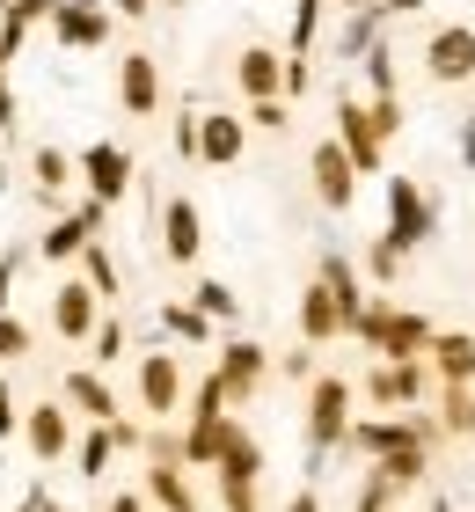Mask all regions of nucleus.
<instances>
[{"label": "nucleus", "mask_w": 475, "mask_h": 512, "mask_svg": "<svg viewBox=\"0 0 475 512\" xmlns=\"http://www.w3.org/2000/svg\"><path fill=\"white\" fill-rule=\"evenodd\" d=\"M351 403H359V388H351L344 374H315V381H307V454H315V461L344 447Z\"/></svg>", "instance_id": "obj_1"}, {"label": "nucleus", "mask_w": 475, "mask_h": 512, "mask_svg": "<svg viewBox=\"0 0 475 512\" xmlns=\"http://www.w3.org/2000/svg\"><path fill=\"white\" fill-rule=\"evenodd\" d=\"M439 235V198L424 191L417 176H388V242L410 256V249H424Z\"/></svg>", "instance_id": "obj_2"}, {"label": "nucleus", "mask_w": 475, "mask_h": 512, "mask_svg": "<svg viewBox=\"0 0 475 512\" xmlns=\"http://www.w3.org/2000/svg\"><path fill=\"white\" fill-rule=\"evenodd\" d=\"M424 81L432 88H475V22H439L424 37Z\"/></svg>", "instance_id": "obj_3"}, {"label": "nucleus", "mask_w": 475, "mask_h": 512, "mask_svg": "<svg viewBox=\"0 0 475 512\" xmlns=\"http://www.w3.org/2000/svg\"><path fill=\"white\" fill-rule=\"evenodd\" d=\"M424 388H432V374H424V359H373V374L359 381V395L388 417V410H417Z\"/></svg>", "instance_id": "obj_4"}, {"label": "nucleus", "mask_w": 475, "mask_h": 512, "mask_svg": "<svg viewBox=\"0 0 475 512\" xmlns=\"http://www.w3.org/2000/svg\"><path fill=\"white\" fill-rule=\"evenodd\" d=\"M74 176L88 183V198H95V205L110 213V205L132 191V176H139V169H132V154L117 147V139H95V147H88V154L74 161Z\"/></svg>", "instance_id": "obj_5"}, {"label": "nucleus", "mask_w": 475, "mask_h": 512, "mask_svg": "<svg viewBox=\"0 0 475 512\" xmlns=\"http://www.w3.org/2000/svg\"><path fill=\"white\" fill-rule=\"evenodd\" d=\"M329 139L344 147V161H351L359 176H380V169H388V147H380V132H373V118H366L359 96H337V132H329Z\"/></svg>", "instance_id": "obj_6"}, {"label": "nucleus", "mask_w": 475, "mask_h": 512, "mask_svg": "<svg viewBox=\"0 0 475 512\" xmlns=\"http://www.w3.org/2000/svg\"><path fill=\"white\" fill-rule=\"evenodd\" d=\"M264 374H271V352H264L256 337H234V344H220V366H212V381H220L227 410H234V403H249V395L264 388Z\"/></svg>", "instance_id": "obj_7"}, {"label": "nucleus", "mask_w": 475, "mask_h": 512, "mask_svg": "<svg viewBox=\"0 0 475 512\" xmlns=\"http://www.w3.org/2000/svg\"><path fill=\"white\" fill-rule=\"evenodd\" d=\"M103 205H95V198H81L74 205V213H59L52 227H44V242H37V256H44V264H74V256L88 249V242H103Z\"/></svg>", "instance_id": "obj_8"}, {"label": "nucleus", "mask_w": 475, "mask_h": 512, "mask_svg": "<svg viewBox=\"0 0 475 512\" xmlns=\"http://www.w3.org/2000/svg\"><path fill=\"white\" fill-rule=\"evenodd\" d=\"M22 447H30L44 469L66 461V454H74V410H66V403H30V410H22Z\"/></svg>", "instance_id": "obj_9"}, {"label": "nucleus", "mask_w": 475, "mask_h": 512, "mask_svg": "<svg viewBox=\"0 0 475 512\" xmlns=\"http://www.w3.org/2000/svg\"><path fill=\"white\" fill-rule=\"evenodd\" d=\"M139 410L147 417L183 410V359L176 352H139Z\"/></svg>", "instance_id": "obj_10"}, {"label": "nucleus", "mask_w": 475, "mask_h": 512, "mask_svg": "<svg viewBox=\"0 0 475 512\" xmlns=\"http://www.w3.org/2000/svg\"><path fill=\"white\" fill-rule=\"evenodd\" d=\"M307 176H315V198L329 213H351V198H359V169L344 161L337 139H315V154H307Z\"/></svg>", "instance_id": "obj_11"}, {"label": "nucleus", "mask_w": 475, "mask_h": 512, "mask_svg": "<svg viewBox=\"0 0 475 512\" xmlns=\"http://www.w3.org/2000/svg\"><path fill=\"white\" fill-rule=\"evenodd\" d=\"M95 322H103V300H95L81 278H59V286H52V337L59 344H88Z\"/></svg>", "instance_id": "obj_12"}, {"label": "nucleus", "mask_w": 475, "mask_h": 512, "mask_svg": "<svg viewBox=\"0 0 475 512\" xmlns=\"http://www.w3.org/2000/svg\"><path fill=\"white\" fill-rule=\"evenodd\" d=\"M154 227H161V256H169V264H198V249H205V213H198L190 198H161Z\"/></svg>", "instance_id": "obj_13"}, {"label": "nucleus", "mask_w": 475, "mask_h": 512, "mask_svg": "<svg viewBox=\"0 0 475 512\" xmlns=\"http://www.w3.org/2000/svg\"><path fill=\"white\" fill-rule=\"evenodd\" d=\"M424 374L439 388H475V337L468 330H432L424 344Z\"/></svg>", "instance_id": "obj_14"}, {"label": "nucleus", "mask_w": 475, "mask_h": 512, "mask_svg": "<svg viewBox=\"0 0 475 512\" xmlns=\"http://www.w3.org/2000/svg\"><path fill=\"white\" fill-rule=\"evenodd\" d=\"M117 103H125V118H154L161 110V59L154 52L117 59Z\"/></svg>", "instance_id": "obj_15"}, {"label": "nucleus", "mask_w": 475, "mask_h": 512, "mask_svg": "<svg viewBox=\"0 0 475 512\" xmlns=\"http://www.w3.org/2000/svg\"><path fill=\"white\" fill-rule=\"evenodd\" d=\"M242 154H249V125L234 118V110H198V161H212V169H234Z\"/></svg>", "instance_id": "obj_16"}, {"label": "nucleus", "mask_w": 475, "mask_h": 512, "mask_svg": "<svg viewBox=\"0 0 475 512\" xmlns=\"http://www.w3.org/2000/svg\"><path fill=\"white\" fill-rule=\"evenodd\" d=\"M234 88H242L249 103H271L285 88V52H271V44H242V52H234Z\"/></svg>", "instance_id": "obj_17"}, {"label": "nucleus", "mask_w": 475, "mask_h": 512, "mask_svg": "<svg viewBox=\"0 0 475 512\" xmlns=\"http://www.w3.org/2000/svg\"><path fill=\"white\" fill-rule=\"evenodd\" d=\"M59 403H66V410H81L88 425H117V388L95 374V366H74V374L59 381Z\"/></svg>", "instance_id": "obj_18"}, {"label": "nucleus", "mask_w": 475, "mask_h": 512, "mask_svg": "<svg viewBox=\"0 0 475 512\" xmlns=\"http://www.w3.org/2000/svg\"><path fill=\"white\" fill-rule=\"evenodd\" d=\"M315 286H329V300H337V315H344V337H351V322L366 315V286H359V271H351V256L337 249H322V264H315Z\"/></svg>", "instance_id": "obj_19"}, {"label": "nucleus", "mask_w": 475, "mask_h": 512, "mask_svg": "<svg viewBox=\"0 0 475 512\" xmlns=\"http://www.w3.org/2000/svg\"><path fill=\"white\" fill-rule=\"evenodd\" d=\"M424 344H432V322H424L417 308H395L388 300V322H380L373 359H424Z\"/></svg>", "instance_id": "obj_20"}, {"label": "nucleus", "mask_w": 475, "mask_h": 512, "mask_svg": "<svg viewBox=\"0 0 475 512\" xmlns=\"http://www.w3.org/2000/svg\"><path fill=\"white\" fill-rule=\"evenodd\" d=\"M227 483H264V439H256L242 417L227 425V439H220V461H212Z\"/></svg>", "instance_id": "obj_21"}, {"label": "nucleus", "mask_w": 475, "mask_h": 512, "mask_svg": "<svg viewBox=\"0 0 475 512\" xmlns=\"http://www.w3.org/2000/svg\"><path fill=\"white\" fill-rule=\"evenodd\" d=\"M110 8H74V0H59V15H52V37L66 44V52H95V44L110 37Z\"/></svg>", "instance_id": "obj_22"}, {"label": "nucleus", "mask_w": 475, "mask_h": 512, "mask_svg": "<svg viewBox=\"0 0 475 512\" xmlns=\"http://www.w3.org/2000/svg\"><path fill=\"white\" fill-rule=\"evenodd\" d=\"M300 337H307V352L329 337H344V315H337V300H329V286H315L307 278V293H300Z\"/></svg>", "instance_id": "obj_23"}, {"label": "nucleus", "mask_w": 475, "mask_h": 512, "mask_svg": "<svg viewBox=\"0 0 475 512\" xmlns=\"http://www.w3.org/2000/svg\"><path fill=\"white\" fill-rule=\"evenodd\" d=\"M30 183H37V198L52 205L66 183H74V154H66V147H37V154H30Z\"/></svg>", "instance_id": "obj_24"}, {"label": "nucleus", "mask_w": 475, "mask_h": 512, "mask_svg": "<svg viewBox=\"0 0 475 512\" xmlns=\"http://www.w3.org/2000/svg\"><path fill=\"white\" fill-rule=\"evenodd\" d=\"M147 498H154L161 512H198V491H190V476H183V469H154V461H147Z\"/></svg>", "instance_id": "obj_25"}, {"label": "nucleus", "mask_w": 475, "mask_h": 512, "mask_svg": "<svg viewBox=\"0 0 475 512\" xmlns=\"http://www.w3.org/2000/svg\"><path fill=\"white\" fill-rule=\"evenodd\" d=\"M190 308H198L205 322H234L242 315V293H234L227 278H198V286H190Z\"/></svg>", "instance_id": "obj_26"}, {"label": "nucleus", "mask_w": 475, "mask_h": 512, "mask_svg": "<svg viewBox=\"0 0 475 512\" xmlns=\"http://www.w3.org/2000/svg\"><path fill=\"white\" fill-rule=\"evenodd\" d=\"M439 432L475 439V388H439Z\"/></svg>", "instance_id": "obj_27"}, {"label": "nucleus", "mask_w": 475, "mask_h": 512, "mask_svg": "<svg viewBox=\"0 0 475 512\" xmlns=\"http://www.w3.org/2000/svg\"><path fill=\"white\" fill-rule=\"evenodd\" d=\"M373 476H388L395 491H417V483L432 476V454H424V447H402V454H388V461H373Z\"/></svg>", "instance_id": "obj_28"}, {"label": "nucleus", "mask_w": 475, "mask_h": 512, "mask_svg": "<svg viewBox=\"0 0 475 512\" xmlns=\"http://www.w3.org/2000/svg\"><path fill=\"white\" fill-rule=\"evenodd\" d=\"M74 264H81V286H88L95 300H110V293H117V264H110V249H103V242H88Z\"/></svg>", "instance_id": "obj_29"}, {"label": "nucleus", "mask_w": 475, "mask_h": 512, "mask_svg": "<svg viewBox=\"0 0 475 512\" xmlns=\"http://www.w3.org/2000/svg\"><path fill=\"white\" fill-rule=\"evenodd\" d=\"M161 330H169L176 344H212V322L190 308V300H169V308H161Z\"/></svg>", "instance_id": "obj_30"}, {"label": "nucleus", "mask_w": 475, "mask_h": 512, "mask_svg": "<svg viewBox=\"0 0 475 512\" xmlns=\"http://www.w3.org/2000/svg\"><path fill=\"white\" fill-rule=\"evenodd\" d=\"M110 454H117L110 425H88V432L74 439V461H81V476H103V469H110Z\"/></svg>", "instance_id": "obj_31"}, {"label": "nucleus", "mask_w": 475, "mask_h": 512, "mask_svg": "<svg viewBox=\"0 0 475 512\" xmlns=\"http://www.w3.org/2000/svg\"><path fill=\"white\" fill-rule=\"evenodd\" d=\"M322 30V0H293V37H285V59H307Z\"/></svg>", "instance_id": "obj_32"}, {"label": "nucleus", "mask_w": 475, "mask_h": 512, "mask_svg": "<svg viewBox=\"0 0 475 512\" xmlns=\"http://www.w3.org/2000/svg\"><path fill=\"white\" fill-rule=\"evenodd\" d=\"M88 359H95V374L125 359V322H117V315H103V322H95V337H88Z\"/></svg>", "instance_id": "obj_33"}, {"label": "nucleus", "mask_w": 475, "mask_h": 512, "mask_svg": "<svg viewBox=\"0 0 475 512\" xmlns=\"http://www.w3.org/2000/svg\"><path fill=\"white\" fill-rule=\"evenodd\" d=\"M359 66H366V88H373V96H402V88H395V44H388V37H380Z\"/></svg>", "instance_id": "obj_34"}, {"label": "nucleus", "mask_w": 475, "mask_h": 512, "mask_svg": "<svg viewBox=\"0 0 475 512\" xmlns=\"http://www.w3.org/2000/svg\"><path fill=\"white\" fill-rule=\"evenodd\" d=\"M402 264H410V256H402L388 235H380V242L366 249V278H373V286H395V278H402Z\"/></svg>", "instance_id": "obj_35"}, {"label": "nucleus", "mask_w": 475, "mask_h": 512, "mask_svg": "<svg viewBox=\"0 0 475 512\" xmlns=\"http://www.w3.org/2000/svg\"><path fill=\"white\" fill-rule=\"evenodd\" d=\"M366 118H373V132H380V147H395V132H402V96H373Z\"/></svg>", "instance_id": "obj_36"}, {"label": "nucleus", "mask_w": 475, "mask_h": 512, "mask_svg": "<svg viewBox=\"0 0 475 512\" xmlns=\"http://www.w3.org/2000/svg\"><path fill=\"white\" fill-rule=\"evenodd\" d=\"M242 125H256V132H285V125H293V103H285V96L249 103V118H242Z\"/></svg>", "instance_id": "obj_37"}, {"label": "nucleus", "mask_w": 475, "mask_h": 512, "mask_svg": "<svg viewBox=\"0 0 475 512\" xmlns=\"http://www.w3.org/2000/svg\"><path fill=\"white\" fill-rule=\"evenodd\" d=\"M30 352V322L22 315H0V359H22Z\"/></svg>", "instance_id": "obj_38"}, {"label": "nucleus", "mask_w": 475, "mask_h": 512, "mask_svg": "<svg viewBox=\"0 0 475 512\" xmlns=\"http://www.w3.org/2000/svg\"><path fill=\"white\" fill-rule=\"evenodd\" d=\"M395 498H402V491H395L388 476H366V491H359V512H395Z\"/></svg>", "instance_id": "obj_39"}, {"label": "nucleus", "mask_w": 475, "mask_h": 512, "mask_svg": "<svg viewBox=\"0 0 475 512\" xmlns=\"http://www.w3.org/2000/svg\"><path fill=\"white\" fill-rule=\"evenodd\" d=\"M176 161H198V103L176 118Z\"/></svg>", "instance_id": "obj_40"}, {"label": "nucleus", "mask_w": 475, "mask_h": 512, "mask_svg": "<svg viewBox=\"0 0 475 512\" xmlns=\"http://www.w3.org/2000/svg\"><path fill=\"white\" fill-rule=\"evenodd\" d=\"M307 88H315V66H307V59H285V88H278V96L293 103V96H307Z\"/></svg>", "instance_id": "obj_41"}, {"label": "nucleus", "mask_w": 475, "mask_h": 512, "mask_svg": "<svg viewBox=\"0 0 475 512\" xmlns=\"http://www.w3.org/2000/svg\"><path fill=\"white\" fill-rule=\"evenodd\" d=\"M15 271H22V249L0 256V315H15Z\"/></svg>", "instance_id": "obj_42"}, {"label": "nucleus", "mask_w": 475, "mask_h": 512, "mask_svg": "<svg viewBox=\"0 0 475 512\" xmlns=\"http://www.w3.org/2000/svg\"><path fill=\"white\" fill-rule=\"evenodd\" d=\"M278 374H285V381H315V352H285Z\"/></svg>", "instance_id": "obj_43"}, {"label": "nucleus", "mask_w": 475, "mask_h": 512, "mask_svg": "<svg viewBox=\"0 0 475 512\" xmlns=\"http://www.w3.org/2000/svg\"><path fill=\"white\" fill-rule=\"evenodd\" d=\"M22 432V410H15V388L0 381V439H15Z\"/></svg>", "instance_id": "obj_44"}, {"label": "nucleus", "mask_w": 475, "mask_h": 512, "mask_svg": "<svg viewBox=\"0 0 475 512\" xmlns=\"http://www.w3.org/2000/svg\"><path fill=\"white\" fill-rule=\"evenodd\" d=\"M285 512H322V491L307 483V491H293V498H285Z\"/></svg>", "instance_id": "obj_45"}, {"label": "nucleus", "mask_w": 475, "mask_h": 512, "mask_svg": "<svg viewBox=\"0 0 475 512\" xmlns=\"http://www.w3.org/2000/svg\"><path fill=\"white\" fill-rule=\"evenodd\" d=\"M103 8H110V15H125V22H139V15L154 8V0H103Z\"/></svg>", "instance_id": "obj_46"}, {"label": "nucleus", "mask_w": 475, "mask_h": 512, "mask_svg": "<svg viewBox=\"0 0 475 512\" xmlns=\"http://www.w3.org/2000/svg\"><path fill=\"white\" fill-rule=\"evenodd\" d=\"M103 512H147V498H139V491H117V498H110Z\"/></svg>", "instance_id": "obj_47"}, {"label": "nucleus", "mask_w": 475, "mask_h": 512, "mask_svg": "<svg viewBox=\"0 0 475 512\" xmlns=\"http://www.w3.org/2000/svg\"><path fill=\"white\" fill-rule=\"evenodd\" d=\"M0 132H15V88L0 81Z\"/></svg>", "instance_id": "obj_48"}, {"label": "nucleus", "mask_w": 475, "mask_h": 512, "mask_svg": "<svg viewBox=\"0 0 475 512\" xmlns=\"http://www.w3.org/2000/svg\"><path fill=\"white\" fill-rule=\"evenodd\" d=\"M424 0H380V15H417Z\"/></svg>", "instance_id": "obj_49"}, {"label": "nucleus", "mask_w": 475, "mask_h": 512, "mask_svg": "<svg viewBox=\"0 0 475 512\" xmlns=\"http://www.w3.org/2000/svg\"><path fill=\"white\" fill-rule=\"evenodd\" d=\"M37 505H44V483H30V491H22V505H15V512H37Z\"/></svg>", "instance_id": "obj_50"}, {"label": "nucleus", "mask_w": 475, "mask_h": 512, "mask_svg": "<svg viewBox=\"0 0 475 512\" xmlns=\"http://www.w3.org/2000/svg\"><path fill=\"white\" fill-rule=\"evenodd\" d=\"M461 161L475 169V125H461Z\"/></svg>", "instance_id": "obj_51"}, {"label": "nucleus", "mask_w": 475, "mask_h": 512, "mask_svg": "<svg viewBox=\"0 0 475 512\" xmlns=\"http://www.w3.org/2000/svg\"><path fill=\"white\" fill-rule=\"evenodd\" d=\"M37 512H74V505H52V498H44V505H37Z\"/></svg>", "instance_id": "obj_52"}, {"label": "nucleus", "mask_w": 475, "mask_h": 512, "mask_svg": "<svg viewBox=\"0 0 475 512\" xmlns=\"http://www.w3.org/2000/svg\"><path fill=\"white\" fill-rule=\"evenodd\" d=\"M0 191H8V161H0Z\"/></svg>", "instance_id": "obj_53"}, {"label": "nucleus", "mask_w": 475, "mask_h": 512, "mask_svg": "<svg viewBox=\"0 0 475 512\" xmlns=\"http://www.w3.org/2000/svg\"><path fill=\"white\" fill-rule=\"evenodd\" d=\"M0 81H8V59H0Z\"/></svg>", "instance_id": "obj_54"}, {"label": "nucleus", "mask_w": 475, "mask_h": 512, "mask_svg": "<svg viewBox=\"0 0 475 512\" xmlns=\"http://www.w3.org/2000/svg\"><path fill=\"white\" fill-rule=\"evenodd\" d=\"M169 8H183V0H169Z\"/></svg>", "instance_id": "obj_55"}, {"label": "nucleus", "mask_w": 475, "mask_h": 512, "mask_svg": "<svg viewBox=\"0 0 475 512\" xmlns=\"http://www.w3.org/2000/svg\"><path fill=\"white\" fill-rule=\"evenodd\" d=\"M0 8H8V0H0Z\"/></svg>", "instance_id": "obj_56"}]
</instances>
